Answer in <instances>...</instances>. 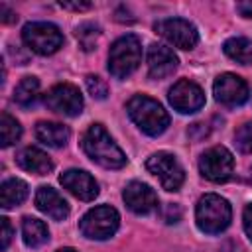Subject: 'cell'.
<instances>
[{"instance_id":"32","label":"cell","mask_w":252,"mask_h":252,"mask_svg":"<svg viewBox=\"0 0 252 252\" xmlns=\"http://www.w3.org/2000/svg\"><path fill=\"white\" fill-rule=\"evenodd\" d=\"M236 10L240 12V16L252 18V0H248V2H238V4H236Z\"/></svg>"},{"instance_id":"27","label":"cell","mask_w":252,"mask_h":252,"mask_svg":"<svg viewBox=\"0 0 252 252\" xmlns=\"http://www.w3.org/2000/svg\"><path fill=\"white\" fill-rule=\"evenodd\" d=\"M0 226H2V234H0V250H6L8 248V244H10V240H12V234H14V230H12V224H10V220L6 219V217H2L0 219Z\"/></svg>"},{"instance_id":"21","label":"cell","mask_w":252,"mask_h":252,"mask_svg":"<svg viewBox=\"0 0 252 252\" xmlns=\"http://www.w3.org/2000/svg\"><path fill=\"white\" fill-rule=\"evenodd\" d=\"M222 49L232 61H236L240 65L252 63V39H248V37H230L224 41Z\"/></svg>"},{"instance_id":"23","label":"cell","mask_w":252,"mask_h":252,"mask_svg":"<svg viewBox=\"0 0 252 252\" xmlns=\"http://www.w3.org/2000/svg\"><path fill=\"white\" fill-rule=\"evenodd\" d=\"M22 136V126L20 122L10 116L8 112H2L0 114V140H2V146L8 148L12 144H16Z\"/></svg>"},{"instance_id":"19","label":"cell","mask_w":252,"mask_h":252,"mask_svg":"<svg viewBox=\"0 0 252 252\" xmlns=\"http://www.w3.org/2000/svg\"><path fill=\"white\" fill-rule=\"evenodd\" d=\"M47 238H49V230L43 220L33 219V217H26L22 220V240L28 248H37L45 244Z\"/></svg>"},{"instance_id":"16","label":"cell","mask_w":252,"mask_h":252,"mask_svg":"<svg viewBox=\"0 0 252 252\" xmlns=\"http://www.w3.org/2000/svg\"><path fill=\"white\" fill-rule=\"evenodd\" d=\"M35 207L43 215L51 217L53 220H63V219L69 217V205H67V201L53 187H47V185L37 187V191H35Z\"/></svg>"},{"instance_id":"13","label":"cell","mask_w":252,"mask_h":252,"mask_svg":"<svg viewBox=\"0 0 252 252\" xmlns=\"http://www.w3.org/2000/svg\"><path fill=\"white\" fill-rule=\"evenodd\" d=\"M122 199L128 205V209L132 213H136V215H148V213L158 209L156 191L148 183H142V181H130L124 187Z\"/></svg>"},{"instance_id":"7","label":"cell","mask_w":252,"mask_h":252,"mask_svg":"<svg viewBox=\"0 0 252 252\" xmlns=\"http://www.w3.org/2000/svg\"><path fill=\"white\" fill-rule=\"evenodd\" d=\"M146 169L158 177L165 191H177L185 181V171L177 158L169 152H156L148 158Z\"/></svg>"},{"instance_id":"26","label":"cell","mask_w":252,"mask_h":252,"mask_svg":"<svg viewBox=\"0 0 252 252\" xmlns=\"http://www.w3.org/2000/svg\"><path fill=\"white\" fill-rule=\"evenodd\" d=\"M85 85H87V91H89V94H91L93 98H98V100L106 98L108 87H106V83H104L100 77H96V75H87Z\"/></svg>"},{"instance_id":"17","label":"cell","mask_w":252,"mask_h":252,"mask_svg":"<svg viewBox=\"0 0 252 252\" xmlns=\"http://www.w3.org/2000/svg\"><path fill=\"white\" fill-rule=\"evenodd\" d=\"M16 161H18V165L22 169H26L30 173H35V175H45V173H49L53 169V163H51L49 156L45 152H41L39 148H35V146L24 148L18 154Z\"/></svg>"},{"instance_id":"9","label":"cell","mask_w":252,"mask_h":252,"mask_svg":"<svg viewBox=\"0 0 252 252\" xmlns=\"http://www.w3.org/2000/svg\"><path fill=\"white\" fill-rule=\"evenodd\" d=\"M43 102L49 110L63 114V116H79L83 112V106H85L81 91L69 83H61V85L51 87L45 93Z\"/></svg>"},{"instance_id":"5","label":"cell","mask_w":252,"mask_h":252,"mask_svg":"<svg viewBox=\"0 0 252 252\" xmlns=\"http://www.w3.org/2000/svg\"><path fill=\"white\" fill-rule=\"evenodd\" d=\"M118 211L110 205H98L83 215V219L79 220V230L91 240H106L118 230Z\"/></svg>"},{"instance_id":"33","label":"cell","mask_w":252,"mask_h":252,"mask_svg":"<svg viewBox=\"0 0 252 252\" xmlns=\"http://www.w3.org/2000/svg\"><path fill=\"white\" fill-rule=\"evenodd\" d=\"M57 252H77V250H73V248H61V250H57Z\"/></svg>"},{"instance_id":"12","label":"cell","mask_w":252,"mask_h":252,"mask_svg":"<svg viewBox=\"0 0 252 252\" xmlns=\"http://www.w3.org/2000/svg\"><path fill=\"white\" fill-rule=\"evenodd\" d=\"M213 93H215V98L217 102L228 106V108H234V106H240L248 100V85L244 83L242 77L234 75V73H222L215 79V85H213Z\"/></svg>"},{"instance_id":"20","label":"cell","mask_w":252,"mask_h":252,"mask_svg":"<svg viewBox=\"0 0 252 252\" xmlns=\"http://www.w3.org/2000/svg\"><path fill=\"white\" fill-rule=\"evenodd\" d=\"M28 197V185L22 179H6L0 185V205L2 209H12L24 203Z\"/></svg>"},{"instance_id":"24","label":"cell","mask_w":252,"mask_h":252,"mask_svg":"<svg viewBox=\"0 0 252 252\" xmlns=\"http://www.w3.org/2000/svg\"><path fill=\"white\" fill-rule=\"evenodd\" d=\"M75 35H77V39H79V43H81V47L85 51H93L94 45H96V39L100 35V28L96 24H93V22H85V24H81L77 28Z\"/></svg>"},{"instance_id":"1","label":"cell","mask_w":252,"mask_h":252,"mask_svg":"<svg viewBox=\"0 0 252 252\" xmlns=\"http://www.w3.org/2000/svg\"><path fill=\"white\" fill-rule=\"evenodd\" d=\"M81 146L94 163L106 169H120L126 165L124 152L116 146V142L110 138V134L104 130L102 124H91L83 134Z\"/></svg>"},{"instance_id":"25","label":"cell","mask_w":252,"mask_h":252,"mask_svg":"<svg viewBox=\"0 0 252 252\" xmlns=\"http://www.w3.org/2000/svg\"><path fill=\"white\" fill-rule=\"evenodd\" d=\"M234 144L242 154H252V122L238 126L234 132Z\"/></svg>"},{"instance_id":"28","label":"cell","mask_w":252,"mask_h":252,"mask_svg":"<svg viewBox=\"0 0 252 252\" xmlns=\"http://www.w3.org/2000/svg\"><path fill=\"white\" fill-rule=\"evenodd\" d=\"M242 222H244V230H246L248 238L252 240V203H250V205H246L244 215H242Z\"/></svg>"},{"instance_id":"30","label":"cell","mask_w":252,"mask_h":252,"mask_svg":"<svg viewBox=\"0 0 252 252\" xmlns=\"http://www.w3.org/2000/svg\"><path fill=\"white\" fill-rule=\"evenodd\" d=\"M61 8H65V10H89L91 8V4L89 2H61Z\"/></svg>"},{"instance_id":"18","label":"cell","mask_w":252,"mask_h":252,"mask_svg":"<svg viewBox=\"0 0 252 252\" xmlns=\"http://www.w3.org/2000/svg\"><path fill=\"white\" fill-rule=\"evenodd\" d=\"M35 136L39 142H43L45 146L51 148H63L69 142V128L59 124V122H39L35 126Z\"/></svg>"},{"instance_id":"11","label":"cell","mask_w":252,"mask_h":252,"mask_svg":"<svg viewBox=\"0 0 252 252\" xmlns=\"http://www.w3.org/2000/svg\"><path fill=\"white\" fill-rule=\"evenodd\" d=\"M167 98H169L171 106L177 112H181V114H193V112L201 110L203 104H205V93H203V89L197 83L189 81V79L177 81L169 89Z\"/></svg>"},{"instance_id":"3","label":"cell","mask_w":252,"mask_h":252,"mask_svg":"<svg viewBox=\"0 0 252 252\" xmlns=\"http://www.w3.org/2000/svg\"><path fill=\"white\" fill-rule=\"evenodd\" d=\"M230 219H232V209L224 197L209 193L199 199L195 209V220L201 232L220 234L230 224Z\"/></svg>"},{"instance_id":"8","label":"cell","mask_w":252,"mask_h":252,"mask_svg":"<svg viewBox=\"0 0 252 252\" xmlns=\"http://www.w3.org/2000/svg\"><path fill=\"white\" fill-rule=\"evenodd\" d=\"M201 175L213 183H224L230 179L234 169V158L224 146L209 148L199 159Z\"/></svg>"},{"instance_id":"29","label":"cell","mask_w":252,"mask_h":252,"mask_svg":"<svg viewBox=\"0 0 252 252\" xmlns=\"http://www.w3.org/2000/svg\"><path fill=\"white\" fill-rule=\"evenodd\" d=\"M179 217H181V211H179V207L169 203V205H167V215H163L165 222H177V220H179Z\"/></svg>"},{"instance_id":"2","label":"cell","mask_w":252,"mask_h":252,"mask_svg":"<svg viewBox=\"0 0 252 252\" xmlns=\"http://www.w3.org/2000/svg\"><path fill=\"white\" fill-rule=\"evenodd\" d=\"M126 110H128V116L132 118V122L148 136H159L169 126V114L152 96L134 94L126 102Z\"/></svg>"},{"instance_id":"15","label":"cell","mask_w":252,"mask_h":252,"mask_svg":"<svg viewBox=\"0 0 252 252\" xmlns=\"http://www.w3.org/2000/svg\"><path fill=\"white\" fill-rule=\"evenodd\" d=\"M177 69V55L173 49L161 45V43H152L148 47V75L150 79H165Z\"/></svg>"},{"instance_id":"14","label":"cell","mask_w":252,"mask_h":252,"mask_svg":"<svg viewBox=\"0 0 252 252\" xmlns=\"http://www.w3.org/2000/svg\"><path fill=\"white\" fill-rule=\"evenodd\" d=\"M59 183L77 199L93 201L98 195V183L85 169H67L59 175Z\"/></svg>"},{"instance_id":"31","label":"cell","mask_w":252,"mask_h":252,"mask_svg":"<svg viewBox=\"0 0 252 252\" xmlns=\"http://www.w3.org/2000/svg\"><path fill=\"white\" fill-rule=\"evenodd\" d=\"M0 14H2V22L4 24H12V22H16L18 20V16L12 12V10H8V6H0Z\"/></svg>"},{"instance_id":"22","label":"cell","mask_w":252,"mask_h":252,"mask_svg":"<svg viewBox=\"0 0 252 252\" xmlns=\"http://www.w3.org/2000/svg\"><path fill=\"white\" fill-rule=\"evenodd\" d=\"M39 94V81L35 77H24L14 89V100L20 106H32Z\"/></svg>"},{"instance_id":"4","label":"cell","mask_w":252,"mask_h":252,"mask_svg":"<svg viewBox=\"0 0 252 252\" xmlns=\"http://www.w3.org/2000/svg\"><path fill=\"white\" fill-rule=\"evenodd\" d=\"M140 59H142V43L138 35L126 33L110 45L108 71L114 79H126L138 69Z\"/></svg>"},{"instance_id":"6","label":"cell","mask_w":252,"mask_h":252,"mask_svg":"<svg viewBox=\"0 0 252 252\" xmlns=\"http://www.w3.org/2000/svg\"><path fill=\"white\" fill-rule=\"evenodd\" d=\"M24 43L37 55H51L63 45L61 30L51 22H30L22 30Z\"/></svg>"},{"instance_id":"10","label":"cell","mask_w":252,"mask_h":252,"mask_svg":"<svg viewBox=\"0 0 252 252\" xmlns=\"http://www.w3.org/2000/svg\"><path fill=\"white\" fill-rule=\"evenodd\" d=\"M156 33H159L163 39H167L171 45L179 49H193L199 41L197 28L183 18H165L154 24Z\"/></svg>"}]
</instances>
